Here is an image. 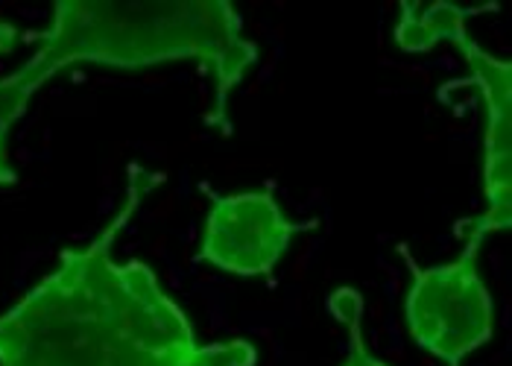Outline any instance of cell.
<instances>
[{
  "label": "cell",
  "mask_w": 512,
  "mask_h": 366,
  "mask_svg": "<svg viewBox=\"0 0 512 366\" xmlns=\"http://www.w3.org/2000/svg\"><path fill=\"white\" fill-rule=\"evenodd\" d=\"M164 176L129 164L112 220L21 302L0 314V366H255L249 340L199 343L191 320L144 261L115 258V241Z\"/></svg>",
  "instance_id": "6da1fadb"
},
{
  "label": "cell",
  "mask_w": 512,
  "mask_h": 366,
  "mask_svg": "<svg viewBox=\"0 0 512 366\" xmlns=\"http://www.w3.org/2000/svg\"><path fill=\"white\" fill-rule=\"evenodd\" d=\"M39 39L36 53L0 77V182H15L9 162V135L24 118L33 94L59 71L94 62L112 68H150L161 62L194 59L214 77L211 126H226L229 94L258 59L255 41L243 36V18L223 0L211 3H100L62 0L53 6V24L24 36Z\"/></svg>",
  "instance_id": "7a4b0ae2"
},
{
  "label": "cell",
  "mask_w": 512,
  "mask_h": 366,
  "mask_svg": "<svg viewBox=\"0 0 512 366\" xmlns=\"http://www.w3.org/2000/svg\"><path fill=\"white\" fill-rule=\"evenodd\" d=\"M495 6H454L434 3L416 6L401 3V21L395 27V41L407 53L431 50L439 41L457 44L463 53L472 82L483 100V211L472 220V232L492 235L507 232L512 223V65L495 59L469 36L466 21L472 15L489 12Z\"/></svg>",
  "instance_id": "3957f363"
},
{
  "label": "cell",
  "mask_w": 512,
  "mask_h": 366,
  "mask_svg": "<svg viewBox=\"0 0 512 366\" xmlns=\"http://www.w3.org/2000/svg\"><path fill=\"white\" fill-rule=\"evenodd\" d=\"M480 244L483 235L469 229L463 252L436 267H419L401 246L413 276L404 299L410 337L419 349L448 366H463V361L495 334L492 296L477 270Z\"/></svg>",
  "instance_id": "277c9868"
},
{
  "label": "cell",
  "mask_w": 512,
  "mask_h": 366,
  "mask_svg": "<svg viewBox=\"0 0 512 366\" xmlns=\"http://www.w3.org/2000/svg\"><path fill=\"white\" fill-rule=\"evenodd\" d=\"M211 208L202 229L199 258L235 276H267L276 270L293 235L316 223H293L284 217L273 191H246L223 197L202 185Z\"/></svg>",
  "instance_id": "5b68a950"
},
{
  "label": "cell",
  "mask_w": 512,
  "mask_h": 366,
  "mask_svg": "<svg viewBox=\"0 0 512 366\" xmlns=\"http://www.w3.org/2000/svg\"><path fill=\"white\" fill-rule=\"evenodd\" d=\"M328 311L334 314V320L346 328L349 337V355L343 366H387L384 361H378L363 340V296L357 293L355 287H337L328 296Z\"/></svg>",
  "instance_id": "8992f818"
}]
</instances>
